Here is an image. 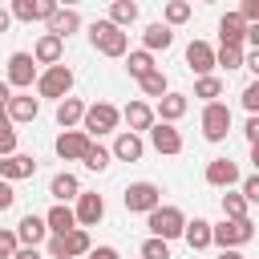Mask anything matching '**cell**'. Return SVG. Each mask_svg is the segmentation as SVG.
<instances>
[{"label": "cell", "instance_id": "6da1fadb", "mask_svg": "<svg viewBox=\"0 0 259 259\" xmlns=\"http://www.w3.org/2000/svg\"><path fill=\"white\" fill-rule=\"evenodd\" d=\"M89 45H93L101 57H125L130 36H125V28H117L113 20H93V24H89Z\"/></svg>", "mask_w": 259, "mask_h": 259}, {"label": "cell", "instance_id": "7a4b0ae2", "mask_svg": "<svg viewBox=\"0 0 259 259\" xmlns=\"http://www.w3.org/2000/svg\"><path fill=\"white\" fill-rule=\"evenodd\" d=\"M146 227H150V235H158V239H182L186 235V214L178 210V206H158V210H150L146 214Z\"/></svg>", "mask_w": 259, "mask_h": 259}, {"label": "cell", "instance_id": "3957f363", "mask_svg": "<svg viewBox=\"0 0 259 259\" xmlns=\"http://www.w3.org/2000/svg\"><path fill=\"white\" fill-rule=\"evenodd\" d=\"M69 89H73V69H69V65H49V69L36 77V93H40V97L65 101Z\"/></svg>", "mask_w": 259, "mask_h": 259}, {"label": "cell", "instance_id": "277c9868", "mask_svg": "<svg viewBox=\"0 0 259 259\" xmlns=\"http://www.w3.org/2000/svg\"><path fill=\"white\" fill-rule=\"evenodd\" d=\"M117 121H121V109H117V105H109V101H97V105H89V109H85L81 130H85L89 138H101V134H113V130H117Z\"/></svg>", "mask_w": 259, "mask_h": 259}, {"label": "cell", "instance_id": "5b68a950", "mask_svg": "<svg viewBox=\"0 0 259 259\" xmlns=\"http://www.w3.org/2000/svg\"><path fill=\"white\" fill-rule=\"evenodd\" d=\"M121 202L134 214H150V210L162 206V186H154V182H130L125 194H121Z\"/></svg>", "mask_w": 259, "mask_h": 259}, {"label": "cell", "instance_id": "8992f818", "mask_svg": "<svg viewBox=\"0 0 259 259\" xmlns=\"http://www.w3.org/2000/svg\"><path fill=\"white\" fill-rule=\"evenodd\" d=\"M251 239H255V223H251V219H223V223L214 227V247H219V251L243 247V243H251Z\"/></svg>", "mask_w": 259, "mask_h": 259}, {"label": "cell", "instance_id": "52a82bcc", "mask_svg": "<svg viewBox=\"0 0 259 259\" xmlns=\"http://www.w3.org/2000/svg\"><path fill=\"white\" fill-rule=\"evenodd\" d=\"M227 134H231V105L210 101V105L202 109V138H206V142H223Z\"/></svg>", "mask_w": 259, "mask_h": 259}, {"label": "cell", "instance_id": "ba28073f", "mask_svg": "<svg viewBox=\"0 0 259 259\" xmlns=\"http://www.w3.org/2000/svg\"><path fill=\"white\" fill-rule=\"evenodd\" d=\"M36 81V57L32 53H12L8 57V85L12 89H28Z\"/></svg>", "mask_w": 259, "mask_h": 259}, {"label": "cell", "instance_id": "9c48e42d", "mask_svg": "<svg viewBox=\"0 0 259 259\" xmlns=\"http://www.w3.org/2000/svg\"><path fill=\"white\" fill-rule=\"evenodd\" d=\"M89 146H93V138H89L85 130H65V134L57 138V154H61L65 162H85Z\"/></svg>", "mask_w": 259, "mask_h": 259}, {"label": "cell", "instance_id": "30bf717a", "mask_svg": "<svg viewBox=\"0 0 259 259\" xmlns=\"http://www.w3.org/2000/svg\"><path fill=\"white\" fill-rule=\"evenodd\" d=\"M57 8H61L57 0H12V16L24 20V24H32V20H45L49 24Z\"/></svg>", "mask_w": 259, "mask_h": 259}, {"label": "cell", "instance_id": "8fae6325", "mask_svg": "<svg viewBox=\"0 0 259 259\" xmlns=\"http://www.w3.org/2000/svg\"><path fill=\"white\" fill-rule=\"evenodd\" d=\"M150 146L158 154H182V134L170 125V121H154L150 125Z\"/></svg>", "mask_w": 259, "mask_h": 259}, {"label": "cell", "instance_id": "7c38bea8", "mask_svg": "<svg viewBox=\"0 0 259 259\" xmlns=\"http://www.w3.org/2000/svg\"><path fill=\"white\" fill-rule=\"evenodd\" d=\"M101 214H105V198L97 190H81V198H77V227H97Z\"/></svg>", "mask_w": 259, "mask_h": 259}, {"label": "cell", "instance_id": "4fadbf2b", "mask_svg": "<svg viewBox=\"0 0 259 259\" xmlns=\"http://www.w3.org/2000/svg\"><path fill=\"white\" fill-rule=\"evenodd\" d=\"M36 174V158L32 154H8L0 158V178L4 182H20V178H32Z\"/></svg>", "mask_w": 259, "mask_h": 259}, {"label": "cell", "instance_id": "5bb4252c", "mask_svg": "<svg viewBox=\"0 0 259 259\" xmlns=\"http://www.w3.org/2000/svg\"><path fill=\"white\" fill-rule=\"evenodd\" d=\"M186 65H190V73L210 77V69H214L219 61H214V49H210L206 40H190V45H186Z\"/></svg>", "mask_w": 259, "mask_h": 259}, {"label": "cell", "instance_id": "9a60e30c", "mask_svg": "<svg viewBox=\"0 0 259 259\" xmlns=\"http://www.w3.org/2000/svg\"><path fill=\"white\" fill-rule=\"evenodd\" d=\"M206 182L219 186V190H231V186L239 182V166H235L231 158H210V162H206Z\"/></svg>", "mask_w": 259, "mask_h": 259}, {"label": "cell", "instance_id": "2e32d148", "mask_svg": "<svg viewBox=\"0 0 259 259\" xmlns=\"http://www.w3.org/2000/svg\"><path fill=\"white\" fill-rule=\"evenodd\" d=\"M16 235H20V247H40V243L49 239V223H45L40 214H24V219L16 223Z\"/></svg>", "mask_w": 259, "mask_h": 259}, {"label": "cell", "instance_id": "e0dca14e", "mask_svg": "<svg viewBox=\"0 0 259 259\" xmlns=\"http://www.w3.org/2000/svg\"><path fill=\"white\" fill-rule=\"evenodd\" d=\"M146 154V142H142V134H134V130H121L117 134V142H113V158L117 162H138Z\"/></svg>", "mask_w": 259, "mask_h": 259}, {"label": "cell", "instance_id": "ac0fdd59", "mask_svg": "<svg viewBox=\"0 0 259 259\" xmlns=\"http://www.w3.org/2000/svg\"><path fill=\"white\" fill-rule=\"evenodd\" d=\"M45 223H49V235H69L77 227V210L69 202H53L49 214H45Z\"/></svg>", "mask_w": 259, "mask_h": 259}, {"label": "cell", "instance_id": "d6986e66", "mask_svg": "<svg viewBox=\"0 0 259 259\" xmlns=\"http://www.w3.org/2000/svg\"><path fill=\"white\" fill-rule=\"evenodd\" d=\"M219 36H223V45H243V40H247V20H243L239 8L219 20Z\"/></svg>", "mask_w": 259, "mask_h": 259}, {"label": "cell", "instance_id": "ffe728a7", "mask_svg": "<svg viewBox=\"0 0 259 259\" xmlns=\"http://www.w3.org/2000/svg\"><path fill=\"white\" fill-rule=\"evenodd\" d=\"M61 53H65V40L53 36V32H45V36L36 40V49H32L36 65H61Z\"/></svg>", "mask_w": 259, "mask_h": 259}, {"label": "cell", "instance_id": "44dd1931", "mask_svg": "<svg viewBox=\"0 0 259 259\" xmlns=\"http://www.w3.org/2000/svg\"><path fill=\"white\" fill-rule=\"evenodd\" d=\"M85 109H89V105H85L81 97H65V101H57V125H61V130H73L77 121H85Z\"/></svg>", "mask_w": 259, "mask_h": 259}, {"label": "cell", "instance_id": "7402d4cb", "mask_svg": "<svg viewBox=\"0 0 259 259\" xmlns=\"http://www.w3.org/2000/svg\"><path fill=\"white\" fill-rule=\"evenodd\" d=\"M121 117H125V125H130L134 134H142V130L150 134V125H154V109H150L146 101H130V105L121 109Z\"/></svg>", "mask_w": 259, "mask_h": 259}, {"label": "cell", "instance_id": "603a6c76", "mask_svg": "<svg viewBox=\"0 0 259 259\" xmlns=\"http://www.w3.org/2000/svg\"><path fill=\"white\" fill-rule=\"evenodd\" d=\"M182 239H186L190 251H206V247L214 243V227H210L206 219H194V223H186V235H182Z\"/></svg>", "mask_w": 259, "mask_h": 259}, {"label": "cell", "instance_id": "cb8c5ba5", "mask_svg": "<svg viewBox=\"0 0 259 259\" xmlns=\"http://www.w3.org/2000/svg\"><path fill=\"white\" fill-rule=\"evenodd\" d=\"M142 40H146V49H150V53H158V49L166 53V49L174 45V28H170V24H162V20H158V24H146Z\"/></svg>", "mask_w": 259, "mask_h": 259}, {"label": "cell", "instance_id": "d4e9b609", "mask_svg": "<svg viewBox=\"0 0 259 259\" xmlns=\"http://www.w3.org/2000/svg\"><path fill=\"white\" fill-rule=\"evenodd\" d=\"M4 109H8V117H12V121H32V117L40 113V101H36V97H28V93H16Z\"/></svg>", "mask_w": 259, "mask_h": 259}, {"label": "cell", "instance_id": "484cf974", "mask_svg": "<svg viewBox=\"0 0 259 259\" xmlns=\"http://www.w3.org/2000/svg\"><path fill=\"white\" fill-rule=\"evenodd\" d=\"M49 194L57 198V202H69V198H81V182H77V174H57L53 182H49Z\"/></svg>", "mask_w": 259, "mask_h": 259}, {"label": "cell", "instance_id": "4316f807", "mask_svg": "<svg viewBox=\"0 0 259 259\" xmlns=\"http://www.w3.org/2000/svg\"><path fill=\"white\" fill-rule=\"evenodd\" d=\"M77 28H81V16H77L73 8H57V12H53V20H49V32H53V36H61V40H65L69 32H77Z\"/></svg>", "mask_w": 259, "mask_h": 259}, {"label": "cell", "instance_id": "83f0119b", "mask_svg": "<svg viewBox=\"0 0 259 259\" xmlns=\"http://www.w3.org/2000/svg\"><path fill=\"white\" fill-rule=\"evenodd\" d=\"M186 105H190V101H186V93H166V97H158V117L174 125V121L186 113Z\"/></svg>", "mask_w": 259, "mask_h": 259}, {"label": "cell", "instance_id": "f1b7e54d", "mask_svg": "<svg viewBox=\"0 0 259 259\" xmlns=\"http://www.w3.org/2000/svg\"><path fill=\"white\" fill-rule=\"evenodd\" d=\"M89 251H93L89 231H85V227H73V231L65 235V259H77V255H89Z\"/></svg>", "mask_w": 259, "mask_h": 259}, {"label": "cell", "instance_id": "f546056e", "mask_svg": "<svg viewBox=\"0 0 259 259\" xmlns=\"http://www.w3.org/2000/svg\"><path fill=\"white\" fill-rule=\"evenodd\" d=\"M125 69H130V77H146V73H154L158 65H154V53L150 49H138V53H130V61H125Z\"/></svg>", "mask_w": 259, "mask_h": 259}, {"label": "cell", "instance_id": "4dcf8cb0", "mask_svg": "<svg viewBox=\"0 0 259 259\" xmlns=\"http://www.w3.org/2000/svg\"><path fill=\"white\" fill-rule=\"evenodd\" d=\"M109 20H113L117 28L134 24V20H138V4H134V0H113V4H109Z\"/></svg>", "mask_w": 259, "mask_h": 259}, {"label": "cell", "instance_id": "1f68e13d", "mask_svg": "<svg viewBox=\"0 0 259 259\" xmlns=\"http://www.w3.org/2000/svg\"><path fill=\"white\" fill-rule=\"evenodd\" d=\"M138 85H142V93H146V97H166V93H170V81H166V73H162V69L146 73Z\"/></svg>", "mask_w": 259, "mask_h": 259}, {"label": "cell", "instance_id": "d6a6232c", "mask_svg": "<svg viewBox=\"0 0 259 259\" xmlns=\"http://www.w3.org/2000/svg\"><path fill=\"white\" fill-rule=\"evenodd\" d=\"M214 61H219V65H223L227 73H231V69H243V65H247V57H243V45H223V49L214 53Z\"/></svg>", "mask_w": 259, "mask_h": 259}, {"label": "cell", "instance_id": "836d02e7", "mask_svg": "<svg viewBox=\"0 0 259 259\" xmlns=\"http://www.w3.org/2000/svg\"><path fill=\"white\" fill-rule=\"evenodd\" d=\"M194 97H202L206 105L219 101V97H223V81H219V77H198V81H194Z\"/></svg>", "mask_w": 259, "mask_h": 259}, {"label": "cell", "instance_id": "e575fe53", "mask_svg": "<svg viewBox=\"0 0 259 259\" xmlns=\"http://www.w3.org/2000/svg\"><path fill=\"white\" fill-rule=\"evenodd\" d=\"M223 219H247V198L243 194H223Z\"/></svg>", "mask_w": 259, "mask_h": 259}, {"label": "cell", "instance_id": "d590c367", "mask_svg": "<svg viewBox=\"0 0 259 259\" xmlns=\"http://www.w3.org/2000/svg\"><path fill=\"white\" fill-rule=\"evenodd\" d=\"M190 20V4L186 0H166V24L174 28V24H186Z\"/></svg>", "mask_w": 259, "mask_h": 259}, {"label": "cell", "instance_id": "8d00e7d4", "mask_svg": "<svg viewBox=\"0 0 259 259\" xmlns=\"http://www.w3.org/2000/svg\"><path fill=\"white\" fill-rule=\"evenodd\" d=\"M109 158H113V150H105V146H97V142H93V146H89V154H85V166L101 174V170L109 166Z\"/></svg>", "mask_w": 259, "mask_h": 259}, {"label": "cell", "instance_id": "74e56055", "mask_svg": "<svg viewBox=\"0 0 259 259\" xmlns=\"http://www.w3.org/2000/svg\"><path fill=\"white\" fill-rule=\"evenodd\" d=\"M142 259H170V243L158 239V235H150V239L142 243Z\"/></svg>", "mask_w": 259, "mask_h": 259}, {"label": "cell", "instance_id": "f35d334b", "mask_svg": "<svg viewBox=\"0 0 259 259\" xmlns=\"http://www.w3.org/2000/svg\"><path fill=\"white\" fill-rule=\"evenodd\" d=\"M8 154H16V130H12V121L0 125V158H8Z\"/></svg>", "mask_w": 259, "mask_h": 259}, {"label": "cell", "instance_id": "ab89813d", "mask_svg": "<svg viewBox=\"0 0 259 259\" xmlns=\"http://www.w3.org/2000/svg\"><path fill=\"white\" fill-rule=\"evenodd\" d=\"M20 251V235L16 231H0V255H16Z\"/></svg>", "mask_w": 259, "mask_h": 259}, {"label": "cell", "instance_id": "60d3db41", "mask_svg": "<svg viewBox=\"0 0 259 259\" xmlns=\"http://www.w3.org/2000/svg\"><path fill=\"white\" fill-rule=\"evenodd\" d=\"M243 105H247V113H259V81H251L243 89Z\"/></svg>", "mask_w": 259, "mask_h": 259}, {"label": "cell", "instance_id": "b9f144b4", "mask_svg": "<svg viewBox=\"0 0 259 259\" xmlns=\"http://www.w3.org/2000/svg\"><path fill=\"white\" fill-rule=\"evenodd\" d=\"M239 12H243V20H247V24H259V0H243V4H239Z\"/></svg>", "mask_w": 259, "mask_h": 259}, {"label": "cell", "instance_id": "7bdbcfd3", "mask_svg": "<svg viewBox=\"0 0 259 259\" xmlns=\"http://www.w3.org/2000/svg\"><path fill=\"white\" fill-rule=\"evenodd\" d=\"M243 198H247V202H259V174H251V178L243 182Z\"/></svg>", "mask_w": 259, "mask_h": 259}, {"label": "cell", "instance_id": "ee69618b", "mask_svg": "<svg viewBox=\"0 0 259 259\" xmlns=\"http://www.w3.org/2000/svg\"><path fill=\"white\" fill-rule=\"evenodd\" d=\"M12 202H16V190H12V182H4V178H0V210H8Z\"/></svg>", "mask_w": 259, "mask_h": 259}, {"label": "cell", "instance_id": "f6af8a7d", "mask_svg": "<svg viewBox=\"0 0 259 259\" xmlns=\"http://www.w3.org/2000/svg\"><path fill=\"white\" fill-rule=\"evenodd\" d=\"M49 255L53 259H65V235H49Z\"/></svg>", "mask_w": 259, "mask_h": 259}, {"label": "cell", "instance_id": "bcb514c9", "mask_svg": "<svg viewBox=\"0 0 259 259\" xmlns=\"http://www.w3.org/2000/svg\"><path fill=\"white\" fill-rule=\"evenodd\" d=\"M247 142H251V146L259 142V113H251V117H247Z\"/></svg>", "mask_w": 259, "mask_h": 259}, {"label": "cell", "instance_id": "7dc6e473", "mask_svg": "<svg viewBox=\"0 0 259 259\" xmlns=\"http://www.w3.org/2000/svg\"><path fill=\"white\" fill-rule=\"evenodd\" d=\"M89 259H121V255H117L113 247H93V251H89Z\"/></svg>", "mask_w": 259, "mask_h": 259}, {"label": "cell", "instance_id": "c3c4849f", "mask_svg": "<svg viewBox=\"0 0 259 259\" xmlns=\"http://www.w3.org/2000/svg\"><path fill=\"white\" fill-rule=\"evenodd\" d=\"M12 259H40V251H36V247H20Z\"/></svg>", "mask_w": 259, "mask_h": 259}, {"label": "cell", "instance_id": "681fc988", "mask_svg": "<svg viewBox=\"0 0 259 259\" xmlns=\"http://www.w3.org/2000/svg\"><path fill=\"white\" fill-rule=\"evenodd\" d=\"M247 69L255 73V81H259V49H251V57H247Z\"/></svg>", "mask_w": 259, "mask_h": 259}, {"label": "cell", "instance_id": "f907efd6", "mask_svg": "<svg viewBox=\"0 0 259 259\" xmlns=\"http://www.w3.org/2000/svg\"><path fill=\"white\" fill-rule=\"evenodd\" d=\"M8 101H12V85H8V81H0V105H8Z\"/></svg>", "mask_w": 259, "mask_h": 259}, {"label": "cell", "instance_id": "816d5d0a", "mask_svg": "<svg viewBox=\"0 0 259 259\" xmlns=\"http://www.w3.org/2000/svg\"><path fill=\"white\" fill-rule=\"evenodd\" d=\"M247 40H251V49H259V24H247Z\"/></svg>", "mask_w": 259, "mask_h": 259}, {"label": "cell", "instance_id": "f5cc1de1", "mask_svg": "<svg viewBox=\"0 0 259 259\" xmlns=\"http://www.w3.org/2000/svg\"><path fill=\"white\" fill-rule=\"evenodd\" d=\"M8 24H12V12H8V8H0V32H8Z\"/></svg>", "mask_w": 259, "mask_h": 259}, {"label": "cell", "instance_id": "db71d44e", "mask_svg": "<svg viewBox=\"0 0 259 259\" xmlns=\"http://www.w3.org/2000/svg\"><path fill=\"white\" fill-rule=\"evenodd\" d=\"M219 259H243V255H239L235 247H227V251H219Z\"/></svg>", "mask_w": 259, "mask_h": 259}, {"label": "cell", "instance_id": "11a10c76", "mask_svg": "<svg viewBox=\"0 0 259 259\" xmlns=\"http://www.w3.org/2000/svg\"><path fill=\"white\" fill-rule=\"evenodd\" d=\"M251 162H255V174H259V142L251 146Z\"/></svg>", "mask_w": 259, "mask_h": 259}, {"label": "cell", "instance_id": "9f6ffc18", "mask_svg": "<svg viewBox=\"0 0 259 259\" xmlns=\"http://www.w3.org/2000/svg\"><path fill=\"white\" fill-rule=\"evenodd\" d=\"M4 121H12V117H8V109H4V105H0V125H4Z\"/></svg>", "mask_w": 259, "mask_h": 259}, {"label": "cell", "instance_id": "6f0895ef", "mask_svg": "<svg viewBox=\"0 0 259 259\" xmlns=\"http://www.w3.org/2000/svg\"><path fill=\"white\" fill-rule=\"evenodd\" d=\"M57 4H61V8H73V4H77V0H57Z\"/></svg>", "mask_w": 259, "mask_h": 259}, {"label": "cell", "instance_id": "680465c9", "mask_svg": "<svg viewBox=\"0 0 259 259\" xmlns=\"http://www.w3.org/2000/svg\"><path fill=\"white\" fill-rule=\"evenodd\" d=\"M0 259H12V255H0Z\"/></svg>", "mask_w": 259, "mask_h": 259}, {"label": "cell", "instance_id": "91938a15", "mask_svg": "<svg viewBox=\"0 0 259 259\" xmlns=\"http://www.w3.org/2000/svg\"><path fill=\"white\" fill-rule=\"evenodd\" d=\"M206 4H214V0H206Z\"/></svg>", "mask_w": 259, "mask_h": 259}]
</instances>
